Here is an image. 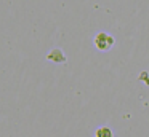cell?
<instances>
[{"instance_id":"1","label":"cell","mask_w":149,"mask_h":137,"mask_svg":"<svg viewBox=\"0 0 149 137\" xmlns=\"http://www.w3.org/2000/svg\"><path fill=\"white\" fill-rule=\"evenodd\" d=\"M93 45L100 51H109L114 46V37L111 34H107V32H100V34L95 35Z\"/></svg>"},{"instance_id":"2","label":"cell","mask_w":149,"mask_h":137,"mask_svg":"<svg viewBox=\"0 0 149 137\" xmlns=\"http://www.w3.org/2000/svg\"><path fill=\"white\" fill-rule=\"evenodd\" d=\"M48 59L50 61H55V62H64L66 61V56L63 54L61 50H52L48 53Z\"/></svg>"},{"instance_id":"3","label":"cell","mask_w":149,"mask_h":137,"mask_svg":"<svg viewBox=\"0 0 149 137\" xmlns=\"http://www.w3.org/2000/svg\"><path fill=\"white\" fill-rule=\"evenodd\" d=\"M95 137H112V131H111L109 127L103 126V127H100V129H96Z\"/></svg>"}]
</instances>
